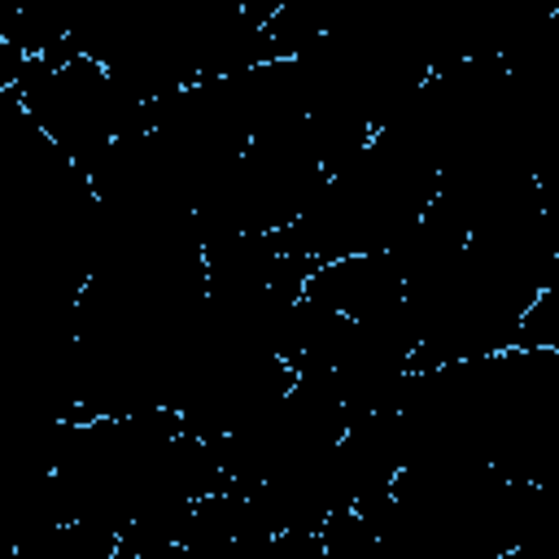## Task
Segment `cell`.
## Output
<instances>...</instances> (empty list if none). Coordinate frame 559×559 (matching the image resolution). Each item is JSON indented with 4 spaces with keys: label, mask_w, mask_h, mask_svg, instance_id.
<instances>
[{
    "label": "cell",
    "mask_w": 559,
    "mask_h": 559,
    "mask_svg": "<svg viewBox=\"0 0 559 559\" xmlns=\"http://www.w3.org/2000/svg\"><path fill=\"white\" fill-rule=\"evenodd\" d=\"M301 297L341 314V319H349V323L380 319V314H389L406 301L402 297V275H397L389 253H358V258L319 262L306 275Z\"/></svg>",
    "instance_id": "1"
},
{
    "label": "cell",
    "mask_w": 559,
    "mask_h": 559,
    "mask_svg": "<svg viewBox=\"0 0 559 559\" xmlns=\"http://www.w3.org/2000/svg\"><path fill=\"white\" fill-rule=\"evenodd\" d=\"M319 550H323V559H389L380 537H376V528L354 507L332 511L319 524Z\"/></svg>",
    "instance_id": "2"
}]
</instances>
